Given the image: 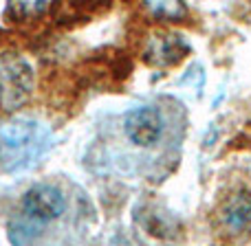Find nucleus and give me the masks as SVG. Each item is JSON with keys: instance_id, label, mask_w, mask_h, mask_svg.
I'll return each mask as SVG.
<instances>
[{"instance_id": "7", "label": "nucleus", "mask_w": 251, "mask_h": 246, "mask_svg": "<svg viewBox=\"0 0 251 246\" xmlns=\"http://www.w3.org/2000/svg\"><path fill=\"white\" fill-rule=\"evenodd\" d=\"M150 11L161 13V16H168V18H181V16H185V7H183V4H178V2H170V4L159 2V4H152Z\"/></svg>"}, {"instance_id": "4", "label": "nucleus", "mask_w": 251, "mask_h": 246, "mask_svg": "<svg viewBox=\"0 0 251 246\" xmlns=\"http://www.w3.org/2000/svg\"><path fill=\"white\" fill-rule=\"evenodd\" d=\"M126 136L137 147H150L163 134V117L154 106H143L126 114Z\"/></svg>"}, {"instance_id": "6", "label": "nucleus", "mask_w": 251, "mask_h": 246, "mask_svg": "<svg viewBox=\"0 0 251 246\" xmlns=\"http://www.w3.org/2000/svg\"><path fill=\"white\" fill-rule=\"evenodd\" d=\"M44 11H47V4H42V2H29V4L18 2V4H13V7L7 9V13H11V16H18L20 20H25V18H31V16H40V13H44Z\"/></svg>"}, {"instance_id": "3", "label": "nucleus", "mask_w": 251, "mask_h": 246, "mask_svg": "<svg viewBox=\"0 0 251 246\" xmlns=\"http://www.w3.org/2000/svg\"><path fill=\"white\" fill-rule=\"evenodd\" d=\"M64 196L53 185H35L22 196V213L33 222H53L64 213Z\"/></svg>"}, {"instance_id": "5", "label": "nucleus", "mask_w": 251, "mask_h": 246, "mask_svg": "<svg viewBox=\"0 0 251 246\" xmlns=\"http://www.w3.org/2000/svg\"><path fill=\"white\" fill-rule=\"evenodd\" d=\"M185 44L178 40V35H154L150 38L148 60L154 64H174L185 55Z\"/></svg>"}, {"instance_id": "1", "label": "nucleus", "mask_w": 251, "mask_h": 246, "mask_svg": "<svg viewBox=\"0 0 251 246\" xmlns=\"http://www.w3.org/2000/svg\"><path fill=\"white\" fill-rule=\"evenodd\" d=\"M49 130L35 121H13L0 132V165L9 172L35 163L49 147Z\"/></svg>"}, {"instance_id": "2", "label": "nucleus", "mask_w": 251, "mask_h": 246, "mask_svg": "<svg viewBox=\"0 0 251 246\" xmlns=\"http://www.w3.org/2000/svg\"><path fill=\"white\" fill-rule=\"evenodd\" d=\"M33 92V68L16 51L0 53V108L13 112L29 101Z\"/></svg>"}]
</instances>
